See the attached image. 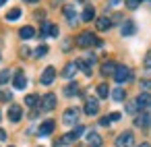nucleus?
I'll return each instance as SVG.
<instances>
[{
    "label": "nucleus",
    "mask_w": 151,
    "mask_h": 147,
    "mask_svg": "<svg viewBox=\"0 0 151 147\" xmlns=\"http://www.w3.org/2000/svg\"><path fill=\"white\" fill-rule=\"evenodd\" d=\"M77 44H79L81 48H89V46H101V40H97L91 31H83V33H79Z\"/></svg>",
    "instance_id": "nucleus-1"
},
{
    "label": "nucleus",
    "mask_w": 151,
    "mask_h": 147,
    "mask_svg": "<svg viewBox=\"0 0 151 147\" xmlns=\"http://www.w3.org/2000/svg\"><path fill=\"white\" fill-rule=\"evenodd\" d=\"M112 77L116 79V83H126V81H130V79H132L130 68H128V66H124V64H116V71H114V75H112Z\"/></svg>",
    "instance_id": "nucleus-2"
},
{
    "label": "nucleus",
    "mask_w": 151,
    "mask_h": 147,
    "mask_svg": "<svg viewBox=\"0 0 151 147\" xmlns=\"http://www.w3.org/2000/svg\"><path fill=\"white\" fill-rule=\"evenodd\" d=\"M132 145H134V135H132L130 130H124V133L118 135L116 147H132Z\"/></svg>",
    "instance_id": "nucleus-3"
},
{
    "label": "nucleus",
    "mask_w": 151,
    "mask_h": 147,
    "mask_svg": "<svg viewBox=\"0 0 151 147\" xmlns=\"http://www.w3.org/2000/svg\"><path fill=\"white\" fill-rule=\"evenodd\" d=\"M79 108H68L64 114H62V120H64V124H68V126H73V124H77V120H79Z\"/></svg>",
    "instance_id": "nucleus-4"
},
{
    "label": "nucleus",
    "mask_w": 151,
    "mask_h": 147,
    "mask_svg": "<svg viewBox=\"0 0 151 147\" xmlns=\"http://www.w3.org/2000/svg\"><path fill=\"white\" fill-rule=\"evenodd\" d=\"M99 112V102L95 97H87L85 99V114L87 116H95Z\"/></svg>",
    "instance_id": "nucleus-5"
},
{
    "label": "nucleus",
    "mask_w": 151,
    "mask_h": 147,
    "mask_svg": "<svg viewBox=\"0 0 151 147\" xmlns=\"http://www.w3.org/2000/svg\"><path fill=\"white\" fill-rule=\"evenodd\" d=\"M56 79V68L54 66H48V68H44V73H42V85H52V81Z\"/></svg>",
    "instance_id": "nucleus-6"
},
{
    "label": "nucleus",
    "mask_w": 151,
    "mask_h": 147,
    "mask_svg": "<svg viewBox=\"0 0 151 147\" xmlns=\"http://www.w3.org/2000/svg\"><path fill=\"white\" fill-rule=\"evenodd\" d=\"M54 108H56V95H54V93H46L44 99H42V110L50 112V110H54Z\"/></svg>",
    "instance_id": "nucleus-7"
},
{
    "label": "nucleus",
    "mask_w": 151,
    "mask_h": 147,
    "mask_svg": "<svg viewBox=\"0 0 151 147\" xmlns=\"http://www.w3.org/2000/svg\"><path fill=\"white\" fill-rule=\"evenodd\" d=\"M101 137H99V133H95V130H91V133H87V147H101Z\"/></svg>",
    "instance_id": "nucleus-8"
},
{
    "label": "nucleus",
    "mask_w": 151,
    "mask_h": 147,
    "mask_svg": "<svg viewBox=\"0 0 151 147\" xmlns=\"http://www.w3.org/2000/svg\"><path fill=\"white\" fill-rule=\"evenodd\" d=\"M21 118H23V110L19 106H11L9 108V120L11 122H19Z\"/></svg>",
    "instance_id": "nucleus-9"
},
{
    "label": "nucleus",
    "mask_w": 151,
    "mask_h": 147,
    "mask_svg": "<svg viewBox=\"0 0 151 147\" xmlns=\"http://www.w3.org/2000/svg\"><path fill=\"white\" fill-rule=\"evenodd\" d=\"M134 124H137V126H139V128H147V126H149V124H151V116H149V114H145V112H143V114H139V116H137V118H134Z\"/></svg>",
    "instance_id": "nucleus-10"
},
{
    "label": "nucleus",
    "mask_w": 151,
    "mask_h": 147,
    "mask_svg": "<svg viewBox=\"0 0 151 147\" xmlns=\"http://www.w3.org/2000/svg\"><path fill=\"white\" fill-rule=\"evenodd\" d=\"M134 104H137L139 108H147V106H151V95H149L147 91H143V93H139V97L134 99Z\"/></svg>",
    "instance_id": "nucleus-11"
},
{
    "label": "nucleus",
    "mask_w": 151,
    "mask_h": 147,
    "mask_svg": "<svg viewBox=\"0 0 151 147\" xmlns=\"http://www.w3.org/2000/svg\"><path fill=\"white\" fill-rule=\"evenodd\" d=\"M77 71H79V68H77V62H68V64L64 66V71H62V77H64V79H73V77L77 75Z\"/></svg>",
    "instance_id": "nucleus-12"
},
{
    "label": "nucleus",
    "mask_w": 151,
    "mask_h": 147,
    "mask_svg": "<svg viewBox=\"0 0 151 147\" xmlns=\"http://www.w3.org/2000/svg\"><path fill=\"white\" fill-rule=\"evenodd\" d=\"M13 85H15V89H25L27 87V77L23 73H17L15 79H13Z\"/></svg>",
    "instance_id": "nucleus-13"
},
{
    "label": "nucleus",
    "mask_w": 151,
    "mask_h": 147,
    "mask_svg": "<svg viewBox=\"0 0 151 147\" xmlns=\"http://www.w3.org/2000/svg\"><path fill=\"white\" fill-rule=\"evenodd\" d=\"M54 124H56L54 120H46V122H42V126H40V130H37V133H40L42 137H46V135H52V130H54Z\"/></svg>",
    "instance_id": "nucleus-14"
},
{
    "label": "nucleus",
    "mask_w": 151,
    "mask_h": 147,
    "mask_svg": "<svg viewBox=\"0 0 151 147\" xmlns=\"http://www.w3.org/2000/svg\"><path fill=\"white\" fill-rule=\"evenodd\" d=\"M81 19H83L85 23H89V21H93V19H95V9H93L91 4H87V6L83 9V15H81Z\"/></svg>",
    "instance_id": "nucleus-15"
},
{
    "label": "nucleus",
    "mask_w": 151,
    "mask_h": 147,
    "mask_svg": "<svg viewBox=\"0 0 151 147\" xmlns=\"http://www.w3.org/2000/svg\"><path fill=\"white\" fill-rule=\"evenodd\" d=\"M95 27H97L99 31H108V29L112 27V21H110L108 17H99V19L95 21Z\"/></svg>",
    "instance_id": "nucleus-16"
},
{
    "label": "nucleus",
    "mask_w": 151,
    "mask_h": 147,
    "mask_svg": "<svg viewBox=\"0 0 151 147\" xmlns=\"http://www.w3.org/2000/svg\"><path fill=\"white\" fill-rule=\"evenodd\" d=\"M33 35H35V29H33L31 25H25V27L19 29V37H21V40H29V37H33Z\"/></svg>",
    "instance_id": "nucleus-17"
},
{
    "label": "nucleus",
    "mask_w": 151,
    "mask_h": 147,
    "mask_svg": "<svg viewBox=\"0 0 151 147\" xmlns=\"http://www.w3.org/2000/svg\"><path fill=\"white\" fill-rule=\"evenodd\" d=\"M114 71H116V62H112V60H108V62H104L101 64V75H114Z\"/></svg>",
    "instance_id": "nucleus-18"
},
{
    "label": "nucleus",
    "mask_w": 151,
    "mask_h": 147,
    "mask_svg": "<svg viewBox=\"0 0 151 147\" xmlns=\"http://www.w3.org/2000/svg\"><path fill=\"white\" fill-rule=\"evenodd\" d=\"M64 17L70 21V25L77 23V13H75V6H64Z\"/></svg>",
    "instance_id": "nucleus-19"
},
{
    "label": "nucleus",
    "mask_w": 151,
    "mask_h": 147,
    "mask_svg": "<svg viewBox=\"0 0 151 147\" xmlns=\"http://www.w3.org/2000/svg\"><path fill=\"white\" fill-rule=\"evenodd\" d=\"M110 95H112V99H114V102H124V97H126V91H124L122 87H116V89H114Z\"/></svg>",
    "instance_id": "nucleus-20"
},
{
    "label": "nucleus",
    "mask_w": 151,
    "mask_h": 147,
    "mask_svg": "<svg viewBox=\"0 0 151 147\" xmlns=\"http://www.w3.org/2000/svg\"><path fill=\"white\" fill-rule=\"evenodd\" d=\"M134 29H137V27H134V23H132V21H126V23L122 25L120 33H122V35H132V33H134Z\"/></svg>",
    "instance_id": "nucleus-21"
},
{
    "label": "nucleus",
    "mask_w": 151,
    "mask_h": 147,
    "mask_svg": "<svg viewBox=\"0 0 151 147\" xmlns=\"http://www.w3.org/2000/svg\"><path fill=\"white\" fill-rule=\"evenodd\" d=\"M77 68H79V71H83L87 77H91V66H89L83 58H79V60H77Z\"/></svg>",
    "instance_id": "nucleus-22"
},
{
    "label": "nucleus",
    "mask_w": 151,
    "mask_h": 147,
    "mask_svg": "<svg viewBox=\"0 0 151 147\" xmlns=\"http://www.w3.org/2000/svg\"><path fill=\"white\" fill-rule=\"evenodd\" d=\"M95 91H97V97H101V99H104V97H108V95H110V87H108V85H106V83H99V85H97V89H95Z\"/></svg>",
    "instance_id": "nucleus-23"
},
{
    "label": "nucleus",
    "mask_w": 151,
    "mask_h": 147,
    "mask_svg": "<svg viewBox=\"0 0 151 147\" xmlns=\"http://www.w3.org/2000/svg\"><path fill=\"white\" fill-rule=\"evenodd\" d=\"M77 91H79V85H77V83H70V85H66V87H64V95H66V97L77 95Z\"/></svg>",
    "instance_id": "nucleus-24"
},
{
    "label": "nucleus",
    "mask_w": 151,
    "mask_h": 147,
    "mask_svg": "<svg viewBox=\"0 0 151 147\" xmlns=\"http://www.w3.org/2000/svg\"><path fill=\"white\" fill-rule=\"evenodd\" d=\"M19 17H21V9H13L6 13V21H17Z\"/></svg>",
    "instance_id": "nucleus-25"
},
{
    "label": "nucleus",
    "mask_w": 151,
    "mask_h": 147,
    "mask_svg": "<svg viewBox=\"0 0 151 147\" xmlns=\"http://www.w3.org/2000/svg\"><path fill=\"white\" fill-rule=\"evenodd\" d=\"M124 4H126V9L134 11V9H139V6H141V0H124Z\"/></svg>",
    "instance_id": "nucleus-26"
},
{
    "label": "nucleus",
    "mask_w": 151,
    "mask_h": 147,
    "mask_svg": "<svg viewBox=\"0 0 151 147\" xmlns=\"http://www.w3.org/2000/svg\"><path fill=\"white\" fill-rule=\"evenodd\" d=\"M46 54H48V46H40V48H35V52H33L35 58H42V56H46Z\"/></svg>",
    "instance_id": "nucleus-27"
},
{
    "label": "nucleus",
    "mask_w": 151,
    "mask_h": 147,
    "mask_svg": "<svg viewBox=\"0 0 151 147\" xmlns=\"http://www.w3.org/2000/svg\"><path fill=\"white\" fill-rule=\"evenodd\" d=\"M37 102H40V97H37L35 93H31V95H27V97H25V106H35Z\"/></svg>",
    "instance_id": "nucleus-28"
},
{
    "label": "nucleus",
    "mask_w": 151,
    "mask_h": 147,
    "mask_svg": "<svg viewBox=\"0 0 151 147\" xmlns=\"http://www.w3.org/2000/svg\"><path fill=\"white\" fill-rule=\"evenodd\" d=\"M9 79H11V71H2V73H0V85L9 83Z\"/></svg>",
    "instance_id": "nucleus-29"
},
{
    "label": "nucleus",
    "mask_w": 151,
    "mask_h": 147,
    "mask_svg": "<svg viewBox=\"0 0 151 147\" xmlns=\"http://www.w3.org/2000/svg\"><path fill=\"white\" fill-rule=\"evenodd\" d=\"M50 25H52V23H42V33H40L42 37H46V35H50Z\"/></svg>",
    "instance_id": "nucleus-30"
},
{
    "label": "nucleus",
    "mask_w": 151,
    "mask_h": 147,
    "mask_svg": "<svg viewBox=\"0 0 151 147\" xmlns=\"http://www.w3.org/2000/svg\"><path fill=\"white\" fill-rule=\"evenodd\" d=\"M83 60H85V62H87V64H89V66H93V64H95V62H97V58H95V54H87V56H85V58H83Z\"/></svg>",
    "instance_id": "nucleus-31"
},
{
    "label": "nucleus",
    "mask_w": 151,
    "mask_h": 147,
    "mask_svg": "<svg viewBox=\"0 0 151 147\" xmlns=\"http://www.w3.org/2000/svg\"><path fill=\"white\" fill-rule=\"evenodd\" d=\"M70 135H73V139H77V137H81V135H83V126H81V124H79V126H75V130H73Z\"/></svg>",
    "instance_id": "nucleus-32"
},
{
    "label": "nucleus",
    "mask_w": 151,
    "mask_h": 147,
    "mask_svg": "<svg viewBox=\"0 0 151 147\" xmlns=\"http://www.w3.org/2000/svg\"><path fill=\"white\" fill-rule=\"evenodd\" d=\"M50 35H52V37H58V27H56L54 23L50 25Z\"/></svg>",
    "instance_id": "nucleus-33"
},
{
    "label": "nucleus",
    "mask_w": 151,
    "mask_h": 147,
    "mask_svg": "<svg viewBox=\"0 0 151 147\" xmlns=\"http://www.w3.org/2000/svg\"><path fill=\"white\" fill-rule=\"evenodd\" d=\"M11 97H13V95H11L9 91H4V93H0V99H2V102H9Z\"/></svg>",
    "instance_id": "nucleus-34"
},
{
    "label": "nucleus",
    "mask_w": 151,
    "mask_h": 147,
    "mask_svg": "<svg viewBox=\"0 0 151 147\" xmlns=\"http://www.w3.org/2000/svg\"><path fill=\"white\" fill-rule=\"evenodd\" d=\"M114 120H120V114L118 112H112L110 114V122H114Z\"/></svg>",
    "instance_id": "nucleus-35"
},
{
    "label": "nucleus",
    "mask_w": 151,
    "mask_h": 147,
    "mask_svg": "<svg viewBox=\"0 0 151 147\" xmlns=\"http://www.w3.org/2000/svg\"><path fill=\"white\" fill-rule=\"evenodd\" d=\"M99 124H101V126H108V124H110V116H104V118L99 120Z\"/></svg>",
    "instance_id": "nucleus-36"
},
{
    "label": "nucleus",
    "mask_w": 151,
    "mask_h": 147,
    "mask_svg": "<svg viewBox=\"0 0 151 147\" xmlns=\"http://www.w3.org/2000/svg\"><path fill=\"white\" fill-rule=\"evenodd\" d=\"M145 66H147V68H151V52H149V54H147V58H145Z\"/></svg>",
    "instance_id": "nucleus-37"
},
{
    "label": "nucleus",
    "mask_w": 151,
    "mask_h": 147,
    "mask_svg": "<svg viewBox=\"0 0 151 147\" xmlns=\"http://www.w3.org/2000/svg\"><path fill=\"white\" fill-rule=\"evenodd\" d=\"M126 110H128V112H130V114H132V112H134V110H137V104H134V102H132V104H128V108H126Z\"/></svg>",
    "instance_id": "nucleus-38"
},
{
    "label": "nucleus",
    "mask_w": 151,
    "mask_h": 147,
    "mask_svg": "<svg viewBox=\"0 0 151 147\" xmlns=\"http://www.w3.org/2000/svg\"><path fill=\"white\" fill-rule=\"evenodd\" d=\"M4 139H6V133H4L2 128H0V141H4Z\"/></svg>",
    "instance_id": "nucleus-39"
},
{
    "label": "nucleus",
    "mask_w": 151,
    "mask_h": 147,
    "mask_svg": "<svg viewBox=\"0 0 151 147\" xmlns=\"http://www.w3.org/2000/svg\"><path fill=\"white\" fill-rule=\"evenodd\" d=\"M116 4H120V0H110V6H116Z\"/></svg>",
    "instance_id": "nucleus-40"
},
{
    "label": "nucleus",
    "mask_w": 151,
    "mask_h": 147,
    "mask_svg": "<svg viewBox=\"0 0 151 147\" xmlns=\"http://www.w3.org/2000/svg\"><path fill=\"white\" fill-rule=\"evenodd\" d=\"M9 2V0H0V6H2V4H6Z\"/></svg>",
    "instance_id": "nucleus-41"
},
{
    "label": "nucleus",
    "mask_w": 151,
    "mask_h": 147,
    "mask_svg": "<svg viewBox=\"0 0 151 147\" xmlns=\"http://www.w3.org/2000/svg\"><path fill=\"white\" fill-rule=\"evenodd\" d=\"M139 147H149V143H141V145H139Z\"/></svg>",
    "instance_id": "nucleus-42"
},
{
    "label": "nucleus",
    "mask_w": 151,
    "mask_h": 147,
    "mask_svg": "<svg viewBox=\"0 0 151 147\" xmlns=\"http://www.w3.org/2000/svg\"><path fill=\"white\" fill-rule=\"evenodd\" d=\"M23 2H37V0H23Z\"/></svg>",
    "instance_id": "nucleus-43"
}]
</instances>
